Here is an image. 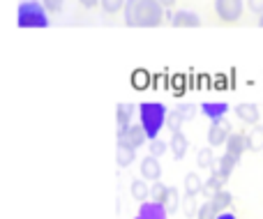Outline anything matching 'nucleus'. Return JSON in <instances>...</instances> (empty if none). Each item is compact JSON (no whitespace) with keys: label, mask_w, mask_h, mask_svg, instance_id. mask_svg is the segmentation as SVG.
I'll return each mask as SVG.
<instances>
[{"label":"nucleus","mask_w":263,"mask_h":219,"mask_svg":"<svg viewBox=\"0 0 263 219\" xmlns=\"http://www.w3.org/2000/svg\"><path fill=\"white\" fill-rule=\"evenodd\" d=\"M123 16L129 28H157L166 21V7L159 0H127Z\"/></svg>","instance_id":"1"},{"label":"nucleus","mask_w":263,"mask_h":219,"mask_svg":"<svg viewBox=\"0 0 263 219\" xmlns=\"http://www.w3.org/2000/svg\"><path fill=\"white\" fill-rule=\"evenodd\" d=\"M166 115H168L166 109L159 102H143V104H139V123L143 125L150 141L157 138L159 132L166 127Z\"/></svg>","instance_id":"2"},{"label":"nucleus","mask_w":263,"mask_h":219,"mask_svg":"<svg viewBox=\"0 0 263 219\" xmlns=\"http://www.w3.org/2000/svg\"><path fill=\"white\" fill-rule=\"evenodd\" d=\"M51 23L49 9L42 0H23L16 9V26L18 28H46Z\"/></svg>","instance_id":"3"},{"label":"nucleus","mask_w":263,"mask_h":219,"mask_svg":"<svg viewBox=\"0 0 263 219\" xmlns=\"http://www.w3.org/2000/svg\"><path fill=\"white\" fill-rule=\"evenodd\" d=\"M245 12V0H215V14L222 23H238Z\"/></svg>","instance_id":"4"},{"label":"nucleus","mask_w":263,"mask_h":219,"mask_svg":"<svg viewBox=\"0 0 263 219\" xmlns=\"http://www.w3.org/2000/svg\"><path fill=\"white\" fill-rule=\"evenodd\" d=\"M145 141H150L145 134L143 125H127V127H118V146H127V148H141Z\"/></svg>","instance_id":"5"},{"label":"nucleus","mask_w":263,"mask_h":219,"mask_svg":"<svg viewBox=\"0 0 263 219\" xmlns=\"http://www.w3.org/2000/svg\"><path fill=\"white\" fill-rule=\"evenodd\" d=\"M231 134H233L231 123H229L227 118L210 120V127H208V143L210 146H222V143H227Z\"/></svg>","instance_id":"6"},{"label":"nucleus","mask_w":263,"mask_h":219,"mask_svg":"<svg viewBox=\"0 0 263 219\" xmlns=\"http://www.w3.org/2000/svg\"><path fill=\"white\" fill-rule=\"evenodd\" d=\"M224 146H227L229 155H233L238 162H240V157L245 155L247 150H250V146H247V134H242V132H233Z\"/></svg>","instance_id":"7"},{"label":"nucleus","mask_w":263,"mask_h":219,"mask_svg":"<svg viewBox=\"0 0 263 219\" xmlns=\"http://www.w3.org/2000/svg\"><path fill=\"white\" fill-rule=\"evenodd\" d=\"M159 175H162V164H159L157 157L148 155L141 160V178L150 180V183H157Z\"/></svg>","instance_id":"8"},{"label":"nucleus","mask_w":263,"mask_h":219,"mask_svg":"<svg viewBox=\"0 0 263 219\" xmlns=\"http://www.w3.org/2000/svg\"><path fill=\"white\" fill-rule=\"evenodd\" d=\"M171 26L173 28H199L201 16L196 12H192V9H180V12L173 14Z\"/></svg>","instance_id":"9"},{"label":"nucleus","mask_w":263,"mask_h":219,"mask_svg":"<svg viewBox=\"0 0 263 219\" xmlns=\"http://www.w3.org/2000/svg\"><path fill=\"white\" fill-rule=\"evenodd\" d=\"M236 164H238V160L233 155H229V152H224L219 160H215V164H213V173L215 175H222V178H227L229 180V175L233 173V169H236Z\"/></svg>","instance_id":"10"},{"label":"nucleus","mask_w":263,"mask_h":219,"mask_svg":"<svg viewBox=\"0 0 263 219\" xmlns=\"http://www.w3.org/2000/svg\"><path fill=\"white\" fill-rule=\"evenodd\" d=\"M139 215L143 217V219H166L168 217V210H166V206L164 203H157V201H153V203H141V208H139Z\"/></svg>","instance_id":"11"},{"label":"nucleus","mask_w":263,"mask_h":219,"mask_svg":"<svg viewBox=\"0 0 263 219\" xmlns=\"http://www.w3.org/2000/svg\"><path fill=\"white\" fill-rule=\"evenodd\" d=\"M236 115L242 120V123H247V125H256V123H259V118H261V111H259V106H256V104L242 102V104H238V106H236Z\"/></svg>","instance_id":"12"},{"label":"nucleus","mask_w":263,"mask_h":219,"mask_svg":"<svg viewBox=\"0 0 263 219\" xmlns=\"http://www.w3.org/2000/svg\"><path fill=\"white\" fill-rule=\"evenodd\" d=\"M199 109H201V113H203L205 118L217 120V118H224V115H227L229 104L227 102H203Z\"/></svg>","instance_id":"13"},{"label":"nucleus","mask_w":263,"mask_h":219,"mask_svg":"<svg viewBox=\"0 0 263 219\" xmlns=\"http://www.w3.org/2000/svg\"><path fill=\"white\" fill-rule=\"evenodd\" d=\"M168 148H171V155L176 157V160H182V157L187 155V148H190V141L185 138V134L178 132L171 136V143H168Z\"/></svg>","instance_id":"14"},{"label":"nucleus","mask_w":263,"mask_h":219,"mask_svg":"<svg viewBox=\"0 0 263 219\" xmlns=\"http://www.w3.org/2000/svg\"><path fill=\"white\" fill-rule=\"evenodd\" d=\"M129 194H132V198H136V201H148V196H150V187H148V180L145 178H139V180H132V185H129Z\"/></svg>","instance_id":"15"},{"label":"nucleus","mask_w":263,"mask_h":219,"mask_svg":"<svg viewBox=\"0 0 263 219\" xmlns=\"http://www.w3.org/2000/svg\"><path fill=\"white\" fill-rule=\"evenodd\" d=\"M224 185H227V178H222V175H215V173H213V175H210V178L203 183V196L213 198L217 192H222Z\"/></svg>","instance_id":"16"},{"label":"nucleus","mask_w":263,"mask_h":219,"mask_svg":"<svg viewBox=\"0 0 263 219\" xmlns=\"http://www.w3.org/2000/svg\"><path fill=\"white\" fill-rule=\"evenodd\" d=\"M132 118H134V106L120 102V104L116 106V123H118V127H127V125H132Z\"/></svg>","instance_id":"17"},{"label":"nucleus","mask_w":263,"mask_h":219,"mask_svg":"<svg viewBox=\"0 0 263 219\" xmlns=\"http://www.w3.org/2000/svg\"><path fill=\"white\" fill-rule=\"evenodd\" d=\"M247 146L252 152H261L263 150V125H254L252 132L247 134Z\"/></svg>","instance_id":"18"},{"label":"nucleus","mask_w":263,"mask_h":219,"mask_svg":"<svg viewBox=\"0 0 263 219\" xmlns=\"http://www.w3.org/2000/svg\"><path fill=\"white\" fill-rule=\"evenodd\" d=\"M134 160H136V150H134V148H127V146H118V148H116V162H118L120 169H127Z\"/></svg>","instance_id":"19"},{"label":"nucleus","mask_w":263,"mask_h":219,"mask_svg":"<svg viewBox=\"0 0 263 219\" xmlns=\"http://www.w3.org/2000/svg\"><path fill=\"white\" fill-rule=\"evenodd\" d=\"M185 194H190V196H199V194H203V180H201L196 173L185 175Z\"/></svg>","instance_id":"20"},{"label":"nucleus","mask_w":263,"mask_h":219,"mask_svg":"<svg viewBox=\"0 0 263 219\" xmlns=\"http://www.w3.org/2000/svg\"><path fill=\"white\" fill-rule=\"evenodd\" d=\"M210 201L215 203V208H217V212L222 215V212H227L229 208H231V203H233V196H231V192H227V189H222V192H217Z\"/></svg>","instance_id":"21"},{"label":"nucleus","mask_w":263,"mask_h":219,"mask_svg":"<svg viewBox=\"0 0 263 219\" xmlns=\"http://www.w3.org/2000/svg\"><path fill=\"white\" fill-rule=\"evenodd\" d=\"M185 123H187V120L182 118V113H180L178 109H176V111H168V115H166V129H168L171 134H178V132H180Z\"/></svg>","instance_id":"22"},{"label":"nucleus","mask_w":263,"mask_h":219,"mask_svg":"<svg viewBox=\"0 0 263 219\" xmlns=\"http://www.w3.org/2000/svg\"><path fill=\"white\" fill-rule=\"evenodd\" d=\"M164 206H166L168 215H173V212H178L182 208V201H180V192H178L176 187H168V194H166V201H164Z\"/></svg>","instance_id":"23"},{"label":"nucleus","mask_w":263,"mask_h":219,"mask_svg":"<svg viewBox=\"0 0 263 219\" xmlns=\"http://www.w3.org/2000/svg\"><path fill=\"white\" fill-rule=\"evenodd\" d=\"M125 5H127V0H100L102 12L109 14V16H114V14L125 12Z\"/></svg>","instance_id":"24"},{"label":"nucleus","mask_w":263,"mask_h":219,"mask_svg":"<svg viewBox=\"0 0 263 219\" xmlns=\"http://www.w3.org/2000/svg\"><path fill=\"white\" fill-rule=\"evenodd\" d=\"M196 164H199L201 169H213V164H215L213 150H210V148H201V150L196 152Z\"/></svg>","instance_id":"25"},{"label":"nucleus","mask_w":263,"mask_h":219,"mask_svg":"<svg viewBox=\"0 0 263 219\" xmlns=\"http://www.w3.org/2000/svg\"><path fill=\"white\" fill-rule=\"evenodd\" d=\"M199 203H196V196H190V194H185V201H182V210H185V217L194 219L199 215Z\"/></svg>","instance_id":"26"},{"label":"nucleus","mask_w":263,"mask_h":219,"mask_svg":"<svg viewBox=\"0 0 263 219\" xmlns=\"http://www.w3.org/2000/svg\"><path fill=\"white\" fill-rule=\"evenodd\" d=\"M217 217H219V212H217V208H215V203H213V201L201 203L196 219H217Z\"/></svg>","instance_id":"27"},{"label":"nucleus","mask_w":263,"mask_h":219,"mask_svg":"<svg viewBox=\"0 0 263 219\" xmlns=\"http://www.w3.org/2000/svg\"><path fill=\"white\" fill-rule=\"evenodd\" d=\"M166 194H168V187H166V185H162V183H155L153 187H150V198H153V201H157V203L166 201Z\"/></svg>","instance_id":"28"},{"label":"nucleus","mask_w":263,"mask_h":219,"mask_svg":"<svg viewBox=\"0 0 263 219\" xmlns=\"http://www.w3.org/2000/svg\"><path fill=\"white\" fill-rule=\"evenodd\" d=\"M166 150H171V148H168L166 143L159 141V138H153V141H150V148H148V155H153V157H162Z\"/></svg>","instance_id":"29"},{"label":"nucleus","mask_w":263,"mask_h":219,"mask_svg":"<svg viewBox=\"0 0 263 219\" xmlns=\"http://www.w3.org/2000/svg\"><path fill=\"white\" fill-rule=\"evenodd\" d=\"M178 111L182 113V118L185 120H192L196 115V106L194 104H178Z\"/></svg>","instance_id":"30"},{"label":"nucleus","mask_w":263,"mask_h":219,"mask_svg":"<svg viewBox=\"0 0 263 219\" xmlns=\"http://www.w3.org/2000/svg\"><path fill=\"white\" fill-rule=\"evenodd\" d=\"M44 3V7L49 9L51 14H55V12H60V9L65 7V0H42Z\"/></svg>","instance_id":"31"},{"label":"nucleus","mask_w":263,"mask_h":219,"mask_svg":"<svg viewBox=\"0 0 263 219\" xmlns=\"http://www.w3.org/2000/svg\"><path fill=\"white\" fill-rule=\"evenodd\" d=\"M247 7H250L256 16H261L263 14V0H247Z\"/></svg>","instance_id":"32"},{"label":"nucleus","mask_w":263,"mask_h":219,"mask_svg":"<svg viewBox=\"0 0 263 219\" xmlns=\"http://www.w3.org/2000/svg\"><path fill=\"white\" fill-rule=\"evenodd\" d=\"M79 3H81L86 9H95L97 5H100V0H79Z\"/></svg>","instance_id":"33"},{"label":"nucleus","mask_w":263,"mask_h":219,"mask_svg":"<svg viewBox=\"0 0 263 219\" xmlns=\"http://www.w3.org/2000/svg\"><path fill=\"white\" fill-rule=\"evenodd\" d=\"M143 76H145V72H136V74H134V83H136L139 88L143 86Z\"/></svg>","instance_id":"34"},{"label":"nucleus","mask_w":263,"mask_h":219,"mask_svg":"<svg viewBox=\"0 0 263 219\" xmlns=\"http://www.w3.org/2000/svg\"><path fill=\"white\" fill-rule=\"evenodd\" d=\"M159 3H162V5H164V7H166V9H171V7H173V5H176V3H178V0H159Z\"/></svg>","instance_id":"35"},{"label":"nucleus","mask_w":263,"mask_h":219,"mask_svg":"<svg viewBox=\"0 0 263 219\" xmlns=\"http://www.w3.org/2000/svg\"><path fill=\"white\" fill-rule=\"evenodd\" d=\"M217 219H238V217L233 215V212H229V210H227V212H222V215H219Z\"/></svg>","instance_id":"36"},{"label":"nucleus","mask_w":263,"mask_h":219,"mask_svg":"<svg viewBox=\"0 0 263 219\" xmlns=\"http://www.w3.org/2000/svg\"><path fill=\"white\" fill-rule=\"evenodd\" d=\"M259 26L263 28V14H261V16H259Z\"/></svg>","instance_id":"37"},{"label":"nucleus","mask_w":263,"mask_h":219,"mask_svg":"<svg viewBox=\"0 0 263 219\" xmlns=\"http://www.w3.org/2000/svg\"><path fill=\"white\" fill-rule=\"evenodd\" d=\"M134 219H143V217H141V215H136V217H134Z\"/></svg>","instance_id":"38"}]
</instances>
